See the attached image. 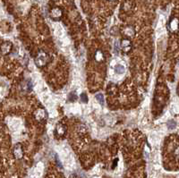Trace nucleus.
I'll return each instance as SVG.
<instances>
[{
    "mask_svg": "<svg viewBox=\"0 0 179 178\" xmlns=\"http://www.w3.org/2000/svg\"><path fill=\"white\" fill-rule=\"evenodd\" d=\"M62 15H63V11L59 7H54L50 11V17L53 20H60L62 18Z\"/></svg>",
    "mask_w": 179,
    "mask_h": 178,
    "instance_id": "obj_7",
    "label": "nucleus"
},
{
    "mask_svg": "<svg viewBox=\"0 0 179 178\" xmlns=\"http://www.w3.org/2000/svg\"><path fill=\"white\" fill-rule=\"evenodd\" d=\"M169 30L172 33H176L179 30V19L178 18H172L169 23Z\"/></svg>",
    "mask_w": 179,
    "mask_h": 178,
    "instance_id": "obj_6",
    "label": "nucleus"
},
{
    "mask_svg": "<svg viewBox=\"0 0 179 178\" xmlns=\"http://www.w3.org/2000/svg\"><path fill=\"white\" fill-rule=\"evenodd\" d=\"M54 1H58V0H54Z\"/></svg>",
    "mask_w": 179,
    "mask_h": 178,
    "instance_id": "obj_19",
    "label": "nucleus"
},
{
    "mask_svg": "<svg viewBox=\"0 0 179 178\" xmlns=\"http://www.w3.org/2000/svg\"><path fill=\"white\" fill-rule=\"evenodd\" d=\"M95 59L97 62H101L104 60V55L101 50H97L95 53Z\"/></svg>",
    "mask_w": 179,
    "mask_h": 178,
    "instance_id": "obj_10",
    "label": "nucleus"
},
{
    "mask_svg": "<svg viewBox=\"0 0 179 178\" xmlns=\"http://www.w3.org/2000/svg\"><path fill=\"white\" fill-rule=\"evenodd\" d=\"M66 132H67L66 125L63 123H58L56 125V128H55V136L58 139L63 138V137L66 136Z\"/></svg>",
    "mask_w": 179,
    "mask_h": 178,
    "instance_id": "obj_3",
    "label": "nucleus"
},
{
    "mask_svg": "<svg viewBox=\"0 0 179 178\" xmlns=\"http://www.w3.org/2000/svg\"><path fill=\"white\" fill-rule=\"evenodd\" d=\"M78 99V96L74 93V92H72L69 95V100L71 102H74Z\"/></svg>",
    "mask_w": 179,
    "mask_h": 178,
    "instance_id": "obj_14",
    "label": "nucleus"
},
{
    "mask_svg": "<svg viewBox=\"0 0 179 178\" xmlns=\"http://www.w3.org/2000/svg\"><path fill=\"white\" fill-rule=\"evenodd\" d=\"M13 50V43L11 41L6 40L3 41L1 44V53L3 56H6L8 54H10Z\"/></svg>",
    "mask_w": 179,
    "mask_h": 178,
    "instance_id": "obj_5",
    "label": "nucleus"
},
{
    "mask_svg": "<svg viewBox=\"0 0 179 178\" xmlns=\"http://www.w3.org/2000/svg\"><path fill=\"white\" fill-rule=\"evenodd\" d=\"M135 33V30L133 29V27L132 26H127L125 30H124V35L126 36L127 38L133 37Z\"/></svg>",
    "mask_w": 179,
    "mask_h": 178,
    "instance_id": "obj_9",
    "label": "nucleus"
},
{
    "mask_svg": "<svg viewBox=\"0 0 179 178\" xmlns=\"http://www.w3.org/2000/svg\"><path fill=\"white\" fill-rule=\"evenodd\" d=\"M14 156V158L17 159H21L23 157V149H22V146L21 145L20 143H16L14 147V150H13Z\"/></svg>",
    "mask_w": 179,
    "mask_h": 178,
    "instance_id": "obj_8",
    "label": "nucleus"
},
{
    "mask_svg": "<svg viewBox=\"0 0 179 178\" xmlns=\"http://www.w3.org/2000/svg\"><path fill=\"white\" fill-rule=\"evenodd\" d=\"M115 72H116L117 74H123V73L125 72V66H124V65H117L115 66Z\"/></svg>",
    "mask_w": 179,
    "mask_h": 178,
    "instance_id": "obj_12",
    "label": "nucleus"
},
{
    "mask_svg": "<svg viewBox=\"0 0 179 178\" xmlns=\"http://www.w3.org/2000/svg\"><path fill=\"white\" fill-rule=\"evenodd\" d=\"M175 156L177 158V159H179V147H177L175 150Z\"/></svg>",
    "mask_w": 179,
    "mask_h": 178,
    "instance_id": "obj_16",
    "label": "nucleus"
},
{
    "mask_svg": "<svg viewBox=\"0 0 179 178\" xmlns=\"http://www.w3.org/2000/svg\"><path fill=\"white\" fill-rule=\"evenodd\" d=\"M120 49L122 52H124L125 54H128L130 51L133 49V44H132V41L128 39V38H125V39H123V40L120 41Z\"/></svg>",
    "mask_w": 179,
    "mask_h": 178,
    "instance_id": "obj_4",
    "label": "nucleus"
},
{
    "mask_svg": "<svg viewBox=\"0 0 179 178\" xmlns=\"http://www.w3.org/2000/svg\"><path fill=\"white\" fill-rule=\"evenodd\" d=\"M22 89H23V90H25V91H30L31 90V89H32V84H31L30 81L27 80V81H25V82H23Z\"/></svg>",
    "mask_w": 179,
    "mask_h": 178,
    "instance_id": "obj_11",
    "label": "nucleus"
},
{
    "mask_svg": "<svg viewBox=\"0 0 179 178\" xmlns=\"http://www.w3.org/2000/svg\"><path fill=\"white\" fill-rule=\"evenodd\" d=\"M50 57L49 54L43 50H40V52L37 54V56L34 59V62H35V65H37V67L42 68V67H45L50 63Z\"/></svg>",
    "mask_w": 179,
    "mask_h": 178,
    "instance_id": "obj_1",
    "label": "nucleus"
},
{
    "mask_svg": "<svg viewBox=\"0 0 179 178\" xmlns=\"http://www.w3.org/2000/svg\"><path fill=\"white\" fill-rule=\"evenodd\" d=\"M109 1H115V0H109Z\"/></svg>",
    "mask_w": 179,
    "mask_h": 178,
    "instance_id": "obj_18",
    "label": "nucleus"
},
{
    "mask_svg": "<svg viewBox=\"0 0 179 178\" xmlns=\"http://www.w3.org/2000/svg\"><path fill=\"white\" fill-rule=\"evenodd\" d=\"M34 118L36 119V121L40 122V123H45L48 119V113L47 111L42 108H39L35 110V112L33 113Z\"/></svg>",
    "mask_w": 179,
    "mask_h": 178,
    "instance_id": "obj_2",
    "label": "nucleus"
},
{
    "mask_svg": "<svg viewBox=\"0 0 179 178\" xmlns=\"http://www.w3.org/2000/svg\"><path fill=\"white\" fill-rule=\"evenodd\" d=\"M80 99H81V101L82 103H87L88 102V97L85 93H82V95L80 96Z\"/></svg>",
    "mask_w": 179,
    "mask_h": 178,
    "instance_id": "obj_15",
    "label": "nucleus"
},
{
    "mask_svg": "<svg viewBox=\"0 0 179 178\" xmlns=\"http://www.w3.org/2000/svg\"><path fill=\"white\" fill-rule=\"evenodd\" d=\"M177 94H178V95H179V86H178V87H177Z\"/></svg>",
    "mask_w": 179,
    "mask_h": 178,
    "instance_id": "obj_17",
    "label": "nucleus"
},
{
    "mask_svg": "<svg viewBox=\"0 0 179 178\" xmlns=\"http://www.w3.org/2000/svg\"><path fill=\"white\" fill-rule=\"evenodd\" d=\"M96 99H97V101L100 103V105H104L105 104V99H104V96H103V94L102 93H98L96 96Z\"/></svg>",
    "mask_w": 179,
    "mask_h": 178,
    "instance_id": "obj_13",
    "label": "nucleus"
}]
</instances>
